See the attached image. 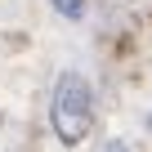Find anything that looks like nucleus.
<instances>
[{
    "label": "nucleus",
    "instance_id": "2",
    "mask_svg": "<svg viewBox=\"0 0 152 152\" xmlns=\"http://www.w3.org/2000/svg\"><path fill=\"white\" fill-rule=\"evenodd\" d=\"M49 5H54V9L63 14V18H72V23L85 14V0H49Z\"/></svg>",
    "mask_w": 152,
    "mask_h": 152
},
{
    "label": "nucleus",
    "instance_id": "1",
    "mask_svg": "<svg viewBox=\"0 0 152 152\" xmlns=\"http://www.w3.org/2000/svg\"><path fill=\"white\" fill-rule=\"evenodd\" d=\"M49 125L58 134V143L76 148L85 143L90 125H94V90L81 72H63L54 81V99H49Z\"/></svg>",
    "mask_w": 152,
    "mask_h": 152
},
{
    "label": "nucleus",
    "instance_id": "3",
    "mask_svg": "<svg viewBox=\"0 0 152 152\" xmlns=\"http://www.w3.org/2000/svg\"><path fill=\"white\" fill-rule=\"evenodd\" d=\"M148 125H152V116H148Z\"/></svg>",
    "mask_w": 152,
    "mask_h": 152
}]
</instances>
